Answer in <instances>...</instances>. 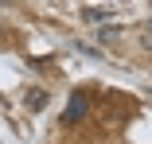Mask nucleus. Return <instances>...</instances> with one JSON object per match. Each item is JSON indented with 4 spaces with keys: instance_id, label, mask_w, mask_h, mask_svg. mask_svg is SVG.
Segmentation results:
<instances>
[{
    "instance_id": "obj_1",
    "label": "nucleus",
    "mask_w": 152,
    "mask_h": 144,
    "mask_svg": "<svg viewBox=\"0 0 152 144\" xmlns=\"http://www.w3.org/2000/svg\"><path fill=\"white\" fill-rule=\"evenodd\" d=\"M82 117H86V97H82V94H74V97H70V113H66V121H70V125H78Z\"/></svg>"
},
{
    "instance_id": "obj_2",
    "label": "nucleus",
    "mask_w": 152,
    "mask_h": 144,
    "mask_svg": "<svg viewBox=\"0 0 152 144\" xmlns=\"http://www.w3.org/2000/svg\"><path fill=\"white\" fill-rule=\"evenodd\" d=\"M23 101H27V109H43V105H47V90H31Z\"/></svg>"
}]
</instances>
